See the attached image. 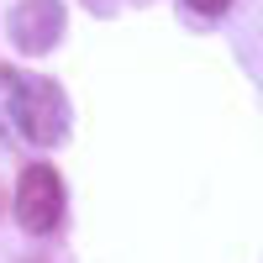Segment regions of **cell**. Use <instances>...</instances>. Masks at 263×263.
Wrapping results in <instances>:
<instances>
[{"instance_id":"obj_1","label":"cell","mask_w":263,"mask_h":263,"mask_svg":"<svg viewBox=\"0 0 263 263\" xmlns=\"http://www.w3.org/2000/svg\"><path fill=\"white\" fill-rule=\"evenodd\" d=\"M0 95H6V105H0V111L11 116V126H16L27 142H37V147H58L63 137H69V100H63V90H58L53 79L0 69Z\"/></svg>"},{"instance_id":"obj_2","label":"cell","mask_w":263,"mask_h":263,"mask_svg":"<svg viewBox=\"0 0 263 263\" xmlns=\"http://www.w3.org/2000/svg\"><path fill=\"white\" fill-rule=\"evenodd\" d=\"M58 216H63V179H58V168L53 163H27L21 179H16V221H21V232L48 237L58 227Z\"/></svg>"},{"instance_id":"obj_3","label":"cell","mask_w":263,"mask_h":263,"mask_svg":"<svg viewBox=\"0 0 263 263\" xmlns=\"http://www.w3.org/2000/svg\"><path fill=\"white\" fill-rule=\"evenodd\" d=\"M63 21H69V11H63V0H16L11 6V21L6 32L21 53H53L58 37H63Z\"/></svg>"},{"instance_id":"obj_4","label":"cell","mask_w":263,"mask_h":263,"mask_svg":"<svg viewBox=\"0 0 263 263\" xmlns=\"http://www.w3.org/2000/svg\"><path fill=\"white\" fill-rule=\"evenodd\" d=\"M184 6H190L195 16H221V11L232 6V0H184Z\"/></svg>"}]
</instances>
